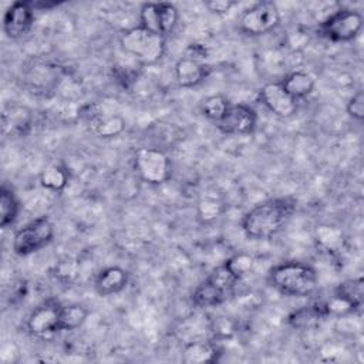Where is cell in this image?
Returning <instances> with one entry per match:
<instances>
[{"label": "cell", "instance_id": "6da1fadb", "mask_svg": "<svg viewBox=\"0 0 364 364\" xmlns=\"http://www.w3.org/2000/svg\"><path fill=\"white\" fill-rule=\"evenodd\" d=\"M296 209L297 200L290 196L263 200L243 215L240 220V229L249 239H270L287 225Z\"/></svg>", "mask_w": 364, "mask_h": 364}, {"label": "cell", "instance_id": "7a4b0ae2", "mask_svg": "<svg viewBox=\"0 0 364 364\" xmlns=\"http://www.w3.org/2000/svg\"><path fill=\"white\" fill-rule=\"evenodd\" d=\"M269 280L279 293L290 297H307L317 289L316 270L296 260L283 262L272 267Z\"/></svg>", "mask_w": 364, "mask_h": 364}, {"label": "cell", "instance_id": "3957f363", "mask_svg": "<svg viewBox=\"0 0 364 364\" xmlns=\"http://www.w3.org/2000/svg\"><path fill=\"white\" fill-rule=\"evenodd\" d=\"M121 48L142 65H154L165 55V37L152 33L142 26L124 30L119 36Z\"/></svg>", "mask_w": 364, "mask_h": 364}, {"label": "cell", "instance_id": "277c9868", "mask_svg": "<svg viewBox=\"0 0 364 364\" xmlns=\"http://www.w3.org/2000/svg\"><path fill=\"white\" fill-rule=\"evenodd\" d=\"M237 282L225 264H220L195 287L191 296L192 303L200 309L216 307L233 294Z\"/></svg>", "mask_w": 364, "mask_h": 364}, {"label": "cell", "instance_id": "5b68a950", "mask_svg": "<svg viewBox=\"0 0 364 364\" xmlns=\"http://www.w3.org/2000/svg\"><path fill=\"white\" fill-rule=\"evenodd\" d=\"M134 168L141 181L149 185H162L171 179L172 164L159 148L142 146L135 152Z\"/></svg>", "mask_w": 364, "mask_h": 364}, {"label": "cell", "instance_id": "8992f818", "mask_svg": "<svg viewBox=\"0 0 364 364\" xmlns=\"http://www.w3.org/2000/svg\"><path fill=\"white\" fill-rule=\"evenodd\" d=\"M363 14L353 9H340L326 17L317 27V33L336 43H347L354 40L363 28Z\"/></svg>", "mask_w": 364, "mask_h": 364}, {"label": "cell", "instance_id": "52a82bcc", "mask_svg": "<svg viewBox=\"0 0 364 364\" xmlns=\"http://www.w3.org/2000/svg\"><path fill=\"white\" fill-rule=\"evenodd\" d=\"M54 237V225L47 216H40L18 229L11 242L13 252L18 256H28L46 247Z\"/></svg>", "mask_w": 364, "mask_h": 364}, {"label": "cell", "instance_id": "ba28073f", "mask_svg": "<svg viewBox=\"0 0 364 364\" xmlns=\"http://www.w3.org/2000/svg\"><path fill=\"white\" fill-rule=\"evenodd\" d=\"M280 23V10L274 1H259L239 16V28L249 36H263Z\"/></svg>", "mask_w": 364, "mask_h": 364}, {"label": "cell", "instance_id": "9c48e42d", "mask_svg": "<svg viewBox=\"0 0 364 364\" xmlns=\"http://www.w3.org/2000/svg\"><path fill=\"white\" fill-rule=\"evenodd\" d=\"M60 309L61 304L55 300H46L38 304L27 317L26 327L34 337H48L60 331Z\"/></svg>", "mask_w": 364, "mask_h": 364}, {"label": "cell", "instance_id": "30bf717a", "mask_svg": "<svg viewBox=\"0 0 364 364\" xmlns=\"http://www.w3.org/2000/svg\"><path fill=\"white\" fill-rule=\"evenodd\" d=\"M257 114L247 104H232L216 128L225 135H250L256 129Z\"/></svg>", "mask_w": 364, "mask_h": 364}, {"label": "cell", "instance_id": "8fae6325", "mask_svg": "<svg viewBox=\"0 0 364 364\" xmlns=\"http://www.w3.org/2000/svg\"><path fill=\"white\" fill-rule=\"evenodd\" d=\"M259 102L272 114L280 118H289L297 111V100L286 92L280 81L266 82L257 92Z\"/></svg>", "mask_w": 364, "mask_h": 364}, {"label": "cell", "instance_id": "7c38bea8", "mask_svg": "<svg viewBox=\"0 0 364 364\" xmlns=\"http://www.w3.org/2000/svg\"><path fill=\"white\" fill-rule=\"evenodd\" d=\"M34 23V7L31 1L11 3L3 17V30L9 38L26 36Z\"/></svg>", "mask_w": 364, "mask_h": 364}, {"label": "cell", "instance_id": "4fadbf2b", "mask_svg": "<svg viewBox=\"0 0 364 364\" xmlns=\"http://www.w3.org/2000/svg\"><path fill=\"white\" fill-rule=\"evenodd\" d=\"M175 80L182 88H192L203 82L210 74V65L208 60H202L183 53V55L175 63Z\"/></svg>", "mask_w": 364, "mask_h": 364}, {"label": "cell", "instance_id": "5bb4252c", "mask_svg": "<svg viewBox=\"0 0 364 364\" xmlns=\"http://www.w3.org/2000/svg\"><path fill=\"white\" fill-rule=\"evenodd\" d=\"M328 317L324 301H314L293 310L286 321L296 330H311L318 327Z\"/></svg>", "mask_w": 364, "mask_h": 364}, {"label": "cell", "instance_id": "9a60e30c", "mask_svg": "<svg viewBox=\"0 0 364 364\" xmlns=\"http://www.w3.org/2000/svg\"><path fill=\"white\" fill-rule=\"evenodd\" d=\"M24 80L36 92H46V90H50L58 81V70L50 63L31 60L24 68Z\"/></svg>", "mask_w": 364, "mask_h": 364}, {"label": "cell", "instance_id": "2e32d148", "mask_svg": "<svg viewBox=\"0 0 364 364\" xmlns=\"http://www.w3.org/2000/svg\"><path fill=\"white\" fill-rule=\"evenodd\" d=\"M1 125L3 134L16 136L26 135L33 127V112L26 107L10 105L3 109Z\"/></svg>", "mask_w": 364, "mask_h": 364}, {"label": "cell", "instance_id": "e0dca14e", "mask_svg": "<svg viewBox=\"0 0 364 364\" xmlns=\"http://www.w3.org/2000/svg\"><path fill=\"white\" fill-rule=\"evenodd\" d=\"M220 354L222 353L216 341L193 340L185 344L182 350V361L186 364L216 363Z\"/></svg>", "mask_w": 364, "mask_h": 364}, {"label": "cell", "instance_id": "ac0fdd59", "mask_svg": "<svg viewBox=\"0 0 364 364\" xmlns=\"http://www.w3.org/2000/svg\"><path fill=\"white\" fill-rule=\"evenodd\" d=\"M128 284V272L119 266H109L102 269L95 280L94 287L100 296H112L119 293Z\"/></svg>", "mask_w": 364, "mask_h": 364}, {"label": "cell", "instance_id": "d6986e66", "mask_svg": "<svg viewBox=\"0 0 364 364\" xmlns=\"http://www.w3.org/2000/svg\"><path fill=\"white\" fill-rule=\"evenodd\" d=\"M283 88L289 95H291L294 100H303L307 95H310L316 87L314 77L303 70H296L284 75V78L280 81Z\"/></svg>", "mask_w": 364, "mask_h": 364}, {"label": "cell", "instance_id": "ffe728a7", "mask_svg": "<svg viewBox=\"0 0 364 364\" xmlns=\"http://www.w3.org/2000/svg\"><path fill=\"white\" fill-rule=\"evenodd\" d=\"M334 294L344 301H347L355 311L361 309L363 300H364V282L363 277L348 279L341 282L336 290Z\"/></svg>", "mask_w": 364, "mask_h": 364}, {"label": "cell", "instance_id": "44dd1931", "mask_svg": "<svg viewBox=\"0 0 364 364\" xmlns=\"http://www.w3.org/2000/svg\"><path fill=\"white\" fill-rule=\"evenodd\" d=\"M20 212V202L11 188L1 185L0 189V226L6 229L13 225Z\"/></svg>", "mask_w": 364, "mask_h": 364}, {"label": "cell", "instance_id": "7402d4cb", "mask_svg": "<svg viewBox=\"0 0 364 364\" xmlns=\"http://www.w3.org/2000/svg\"><path fill=\"white\" fill-rule=\"evenodd\" d=\"M88 317V310L82 304H67L60 309V331H73L80 328Z\"/></svg>", "mask_w": 364, "mask_h": 364}, {"label": "cell", "instance_id": "603a6c76", "mask_svg": "<svg viewBox=\"0 0 364 364\" xmlns=\"http://www.w3.org/2000/svg\"><path fill=\"white\" fill-rule=\"evenodd\" d=\"M92 132L101 138H114L125 129V121L119 115H98L90 122Z\"/></svg>", "mask_w": 364, "mask_h": 364}, {"label": "cell", "instance_id": "cb8c5ba5", "mask_svg": "<svg viewBox=\"0 0 364 364\" xmlns=\"http://www.w3.org/2000/svg\"><path fill=\"white\" fill-rule=\"evenodd\" d=\"M225 212V202L216 192H203L198 200V215L202 222H212Z\"/></svg>", "mask_w": 364, "mask_h": 364}, {"label": "cell", "instance_id": "d4e9b609", "mask_svg": "<svg viewBox=\"0 0 364 364\" xmlns=\"http://www.w3.org/2000/svg\"><path fill=\"white\" fill-rule=\"evenodd\" d=\"M40 183L44 189L53 192H61L68 183V172L58 164H51L44 168L40 175Z\"/></svg>", "mask_w": 364, "mask_h": 364}, {"label": "cell", "instance_id": "484cf974", "mask_svg": "<svg viewBox=\"0 0 364 364\" xmlns=\"http://www.w3.org/2000/svg\"><path fill=\"white\" fill-rule=\"evenodd\" d=\"M230 105V101L223 95H209L202 101V114L216 124L225 117Z\"/></svg>", "mask_w": 364, "mask_h": 364}, {"label": "cell", "instance_id": "4316f807", "mask_svg": "<svg viewBox=\"0 0 364 364\" xmlns=\"http://www.w3.org/2000/svg\"><path fill=\"white\" fill-rule=\"evenodd\" d=\"M223 264L236 280H242L245 276H247L252 272L255 260L249 253L240 252L230 256Z\"/></svg>", "mask_w": 364, "mask_h": 364}, {"label": "cell", "instance_id": "83f0119b", "mask_svg": "<svg viewBox=\"0 0 364 364\" xmlns=\"http://www.w3.org/2000/svg\"><path fill=\"white\" fill-rule=\"evenodd\" d=\"M316 236H317V242H320V245L328 250H334L336 246L341 245V232L334 226H328V225L317 226Z\"/></svg>", "mask_w": 364, "mask_h": 364}, {"label": "cell", "instance_id": "f1b7e54d", "mask_svg": "<svg viewBox=\"0 0 364 364\" xmlns=\"http://www.w3.org/2000/svg\"><path fill=\"white\" fill-rule=\"evenodd\" d=\"M78 273V263L74 259H65L61 260L54 267V274L63 282H71Z\"/></svg>", "mask_w": 364, "mask_h": 364}, {"label": "cell", "instance_id": "f546056e", "mask_svg": "<svg viewBox=\"0 0 364 364\" xmlns=\"http://www.w3.org/2000/svg\"><path fill=\"white\" fill-rule=\"evenodd\" d=\"M346 109L353 119L355 121L364 119V92L361 90L354 92L353 97H350Z\"/></svg>", "mask_w": 364, "mask_h": 364}, {"label": "cell", "instance_id": "4dcf8cb0", "mask_svg": "<svg viewBox=\"0 0 364 364\" xmlns=\"http://www.w3.org/2000/svg\"><path fill=\"white\" fill-rule=\"evenodd\" d=\"M112 77L114 80L118 82V85H121L122 88H131L134 85V82L138 78V74L127 67L122 65H114L112 67Z\"/></svg>", "mask_w": 364, "mask_h": 364}, {"label": "cell", "instance_id": "1f68e13d", "mask_svg": "<svg viewBox=\"0 0 364 364\" xmlns=\"http://www.w3.org/2000/svg\"><path fill=\"white\" fill-rule=\"evenodd\" d=\"M205 6L208 7L209 11H212L215 14H226L228 11H230V9L233 6H236V1H233V0H212V1H206Z\"/></svg>", "mask_w": 364, "mask_h": 364}, {"label": "cell", "instance_id": "d6a6232c", "mask_svg": "<svg viewBox=\"0 0 364 364\" xmlns=\"http://www.w3.org/2000/svg\"><path fill=\"white\" fill-rule=\"evenodd\" d=\"M34 10H48L53 7H57L60 1H31Z\"/></svg>", "mask_w": 364, "mask_h": 364}]
</instances>
